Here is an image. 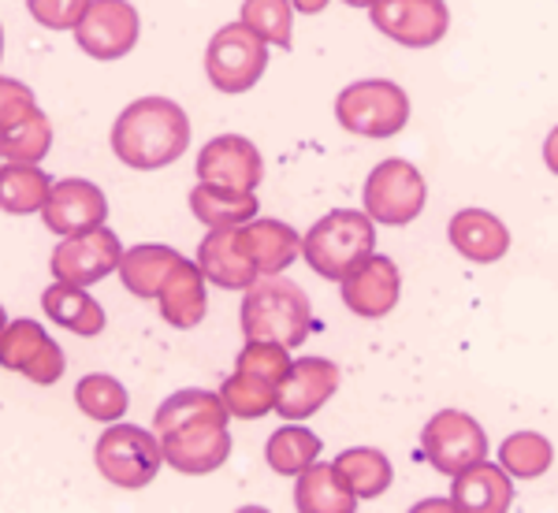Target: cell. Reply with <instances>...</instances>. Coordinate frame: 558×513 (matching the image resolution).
Returning <instances> with one entry per match:
<instances>
[{
	"instance_id": "cell-1",
	"label": "cell",
	"mask_w": 558,
	"mask_h": 513,
	"mask_svg": "<svg viewBox=\"0 0 558 513\" xmlns=\"http://www.w3.org/2000/svg\"><path fill=\"white\" fill-rule=\"evenodd\" d=\"M112 152L120 164L134 171H157L175 164L191 146V120L168 97H138L116 115L112 123Z\"/></svg>"
},
{
	"instance_id": "cell-2",
	"label": "cell",
	"mask_w": 558,
	"mask_h": 513,
	"mask_svg": "<svg viewBox=\"0 0 558 513\" xmlns=\"http://www.w3.org/2000/svg\"><path fill=\"white\" fill-rule=\"evenodd\" d=\"M239 320L246 339L283 342L287 350H294L313 331V302L291 279L260 276L254 286H246Z\"/></svg>"
},
{
	"instance_id": "cell-3",
	"label": "cell",
	"mask_w": 558,
	"mask_h": 513,
	"mask_svg": "<svg viewBox=\"0 0 558 513\" xmlns=\"http://www.w3.org/2000/svg\"><path fill=\"white\" fill-rule=\"evenodd\" d=\"M368 254H376V220L357 209H331L302 239L305 265L324 279H343Z\"/></svg>"
},
{
	"instance_id": "cell-4",
	"label": "cell",
	"mask_w": 558,
	"mask_h": 513,
	"mask_svg": "<svg viewBox=\"0 0 558 513\" xmlns=\"http://www.w3.org/2000/svg\"><path fill=\"white\" fill-rule=\"evenodd\" d=\"M336 120L357 138H395L410 123V94L391 78H357L336 97Z\"/></svg>"
},
{
	"instance_id": "cell-5",
	"label": "cell",
	"mask_w": 558,
	"mask_h": 513,
	"mask_svg": "<svg viewBox=\"0 0 558 513\" xmlns=\"http://www.w3.org/2000/svg\"><path fill=\"white\" fill-rule=\"evenodd\" d=\"M94 462L97 473L112 488L142 491L146 484L157 480L160 465H165V447H160V436H153V431H142L134 425H112L97 439Z\"/></svg>"
},
{
	"instance_id": "cell-6",
	"label": "cell",
	"mask_w": 558,
	"mask_h": 513,
	"mask_svg": "<svg viewBox=\"0 0 558 513\" xmlns=\"http://www.w3.org/2000/svg\"><path fill=\"white\" fill-rule=\"evenodd\" d=\"M268 68V41L257 38L246 23H228L213 34L205 49V75L220 94H246L260 83Z\"/></svg>"
},
{
	"instance_id": "cell-7",
	"label": "cell",
	"mask_w": 558,
	"mask_h": 513,
	"mask_svg": "<svg viewBox=\"0 0 558 513\" xmlns=\"http://www.w3.org/2000/svg\"><path fill=\"white\" fill-rule=\"evenodd\" d=\"M428 186L417 164L402 157L380 160L365 179V212L384 228H407L425 212Z\"/></svg>"
},
{
	"instance_id": "cell-8",
	"label": "cell",
	"mask_w": 558,
	"mask_h": 513,
	"mask_svg": "<svg viewBox=\"0 0 558 513\" xmlns=\"http://www.w3.org/2000/svg\"><path fill=\"white\" fill-rule=\"evenodd\" d=\"M421 454L436 473L454 476L488 457V436L462 410H439L421 431Z\"/></svg>"
},
{
	"instance_id": "cell-9",
	"label": "cell",
	"mask_w": 558,
	"mask_h": 513,
	"mask_svg": "<svg viewBox=\"0 0 558 513\" xmlns=\"http://www.w3.org/2000/svg\"><path fill=\"white\" fill-rule=\"evenodd\" d=\"M120 260H123V246L116 239V231L97 223V228H86L60 242L52 249L49 268L52 279H60V283L89 286V283H101L105 276L120 272Z\"/></svg>"
},
{
	"instance_id": "cell-10",
	"label": "cell",
	"mask_w": 558,
	"mask_h": 513,
	"mask_svg": "<svg viewBox=\"0 0 558 513\" xmlns=\"http://www.w3.org/2000/svg\"><path fill=\"white\" fill-rule=\"evenodd\" d=\"M373 26L407 49H428L439 45L451 30V8L447 0H376L368 8Z\"/></svg>"
},
{
	"instance_id": "cell-11",
	"label": "cell",
	"mask_w": 558,
	"mask_h": 513,
	"mask_svg": "<svg viewBox=\"0 0 558 513\" xmlns=\"http://www.w3.org/2000/svg\"><path fill=\"white\" fill-rule=\"evenodd\" d=\"M142 38V15L131 0H89L75 41L94 60H120Z\"/></svg>"
},
{
	"instance_id": "cell-12",
	"label": "cell",
	"mask_w": 558,
	"mask_h": 513,
	"mask_svg": "<svg viewBox=\"0 0 558 513\" xmlns=\"http://www.w3.org/2000/svg\"><path fill=\"white\" fill-rule=\"evenodd\" d=\"M160 447H165V465H172L175 473H216L231 457L228 417H205L191 420V425H179L160 436Z\"/></svg>"
},
{
	"instance_id": "cell-13",
	"label": "cell",
	"mask_w": 558,
	"mask_h": 513,
	"mask_svg": "<svg viewBox=\"0 0 558 513\" xmlns=\"http://www.w3.org/2000/svg\"><path fill=\"white\" fill-rule=\"evenodd\" d=\"M0 365L23 372L31 383H57L64 376V350L57 346L38 320H8L0 331Z\"/></svg>"
},
{
	"instance_id": "cell-14",
	"label": "cell",
	"mask_w": 558,
	"mask_h": 513,
	"mask_svg": "<svg viewBox=\"0 0 558 513\" xmlns=\"http://www.w3.org/2000/svg\"><path fill=\"white\" fill-rule=\"evenodd\" d=\"M339 283H343L347 309L362 320L387 317L402 298V272H399V265L384 254H368L362 265L350 268Z\"/></svg>"
},
{
	"instance_id": "cell-15",
	"label": "cell",
	"mask_w": 558,
	"mask_h": 513,
	"mask_svg": "<svg viewBox=\"0 0 558 513\" xmlns=\"http://www.w3.org/2000/svg\"><path fill=\"white\" fill-rule=\"evenodd\" d=\"M197 179L216 186H231V191H257L265 179V160L260 149L242 134H220L209 146H202L197 157Z\"/></svg>"
},
{
	"instance_id": "cell-16",
	"label": "cell",
	"mask_w": 558,
	"mask_h": 513,
	"mask_svg": "<svg viewBox=\"0 0 558 513\" xmlns=\"http://www.w3.org/2000/svg\"><path fill=\"white\" fill-rule=\"evenodd\" d=\"M339 391V365L328 357H299L276 391V413L283 420L313 417Z\"/></svg>"
},
{
	"instance_id": "cell-17",
	"label": "cell",
	"mask_w": 558,
	"mask_h": 513,
	"mask_svg": "<svg viewBox=\"0 0 558 513\" xmlns=\"http://www.w3.org/2000/svg\"><path fill=\"white\" fill-rule=\"evenodd\" d=\"M41 220L49 231L68 239V235H78V231L105 223L108 201H105L101 186L86 183V179H60V183H52L49 201H45V209H41Z\"/></svg>"
},
{
	"instance_id": "cell-18",
	"label": "cell",
	"mask_w": 558,
	"mask_h": 513,
	"mask_svg": "<svg viewBox=\"0 0 558 513\" xmlns=\"http://www.w3.org/2000/svg\"><path fill=\"white\" fill-rule=\"evenodd\" d=\"M197 265H202L205 279L223 286V291H246L260 279L257 265L239 242V228L209 231L202 239V246H197Z\"/></svg>"
},
{
	"instance_id": "cell-19",
	"label": "cell",
	"mask_w": 558,
	"mask_h": 513,
	"mask_svg": "<svg viewBox=\"0 0 558 513\" xmlns=\"http://www.w3.org/2000/svg\"><path fill=\"white\" fill-rule=\"evenodd\" d=\"M447 239L451 246L473 265H492V260H502L510 249V231L507 223L499 220L488 209H462L451 216L447 223Z\"/></svg>"
},
{
	"instance_id": "cell-20",
	"label": "cell",
	"mask_w": 558,
	"mask_h": 513,
	"mask_svg": "<svg viewBox=\"0 0 558 513\" xmlns=\"http://www.w3.org/2000/svg\"><path fill=\"white\" fill-rule=\"evenodd\" d=\"M205 272L197 260L179 257V265L168 272V279L160 283V317H165L172 328H197L205 320V309H209V298H205Z\"/></svg>"
},
{
	"instance_id": "cell-21",
	"label": "cell",
	"mask_w": 558,
	"mask_h": 513,
	"mask_svg": "<svg viewBox=\"0 0 558 513\" xmlns=\"http://www.w3.org/2000/svg\"><path fill=\"white\" fill-rule=\"evenodd\" d=\"M451 502L458 513H507L510 502H514V484H510V473L502 465L484 457V462L454 476Z\"/></svg>"
},
{
	"instance_id": "cell-22",
	"label": "cell",
	"mask_w": 558,
	"mask_h": 513,
	"mask_svg": "<svg viewBox=\"0 0 558 513\" xmlns=\"http://www.w3.org/2000/svg\"><path fill=\"white\" fill-rule=\"evenodd\" d=\"M239 242L260 276H283L302 257V239L283 220H250L239 228Z\"/></svg>"
},
{
	"instance_id": "cell-23",
	"label": "cell",
	"mask_w": 558,
	"mask_h": 513,
	"mask_svg": "<svg viewBox=\"0 0 558 513\" xmlns=\"http://www.w3.org/2000/svg\"><path fill=\"white\" fill-rule=\"evenodd\" d=\"M41 309L52 323L75 331V335H83V339H94L105 331V309L86 286L60 283L57 279V283L41 294Z\"/></svg>"
},
{
	"instance_id": "cell-24",
	"label": "cell",
	"mask_w": 558,
	"mask_h": 513,
	"mask_svg": "<svg viewBox=\"0 0 558 513\" xmlns=\"http://www.w3.org/2000/svg\"><path fill=\"white\" fill-rule=\"evenodd\" d=\"M191 212L205 223L209 231L223 228H242L257 216V194L254 191H231V186L202 183L191 191Z\"/></svg>"
},
{
	"instance_id": "cell-25",
	"label": "cell",
	"mask_w": 558,
	"mask_h": 513,
	"mask_svg": "<svg viewBox=\"0 0 558 513\" xmlns=\"http://www.w3.org/2000/svg\"><path fill=\"white\" fill-rule=\"evenodd\" d=\"M294 506L302 513H354L357 494L343 484V476L336 473V465L313 462L310 469L299 473V484H294Z\"/></svg>"
},
{
	"instance_id": "cell-26",
	"label": "cell",
	"mask_w": 558,
	"mask_h": 513,
	"mask_svg": "<svg viewBox=\"0 0 558 513\" xmlns=\"http://www.w3.org/2000/svg\"><path fill=\"white\" fill-rule=\"evenodd\" d=\"M179 265V254L172 246H160V242H142L134 249H123L120 260V279L134 298H157L160 283L168 279V272Z\"/></svg>"
},
{
	"instance_id": "cell-27",
	"label": "cell",
	"mask_w": 558,
	"mask_h": 513,
	"mask_svg": "<svg viewBox=\"0 0 558 513\" xmlns=\"http://www.w3.org/2000/svg\"><path fill=\"white\" fill-rule=\"evenodd\" d=\"M336 473L343 476V484L357 499H380L391 488L395 469L391 457L376 447H350L336 457Z\"/></svg>"
},
{
	"instance_id": "cell-28",
	"label": "cell",
	"mask_w": 558,
	"mask_h": 513,
	"mask_svg": "<svg viewBox=\"0 0 558 513\" xmlns=\"http://www.w3.org/2000/svg\"><path fill=\"white\" fill-rule=\"evenodd\" d=\"M52 179L45 175V168L38 164H0V209L12 216H31L41 212L45 201H49Z\"/></svg>"
},
{
	"instance_id": "cell-29",
	"label": "cell",
	"mask_w": 558,
	"mask_h": 513,
	"mask_svg": "<svg viewBox=\"0 0 558 513\" xmlns=\"http://www.w3.org/2000/svg\"><path fill=\"white\" fill-rule=\"evenodd\" d=\"M317 457H320V436H313L310 428L294 425V420L276 428L265 447V462L272 465V473L279 476H299L302 469H310Z\"/></svg>"
},
{
	"instance_id": "cell-30",
	"label": "cell",
	"mask_w": 558,
	"mask_h": 513,
	"mask_svg": "<svg viewBox=\"0 0 558 513\" xmlns=\"http://www.w3.org/2000/svg\"><path fill=\"white\" fill-rule=\"evenodd\" d=\"M551 462H555V447L539 431H514L499 447V465L510 476H518V480H536V476L551 469Z\"/></svg>"
},
{
	"instance_id": "cell-31",
	"label": "cell",
	"mask_w": 558,
	"mask_h": 513,
	"mask_svg": "<svg viewBox=\"0 0 558 513\" xmlns=\"http://www.w3.org/2000/svg\"><path fill=\"white\" fill-rule=\"evenodd\" d=\"M52 149V123L41 108H34L26 120L0 134V157L15 160V164H41Z\"/></svg>"
},
{
	"instance_id": "cell-32",
	"label": "cell",
	"mask_w": 558,
	"mask_h": 513,
	"mask_svg": "<svg viewBox=\"0 0 558 513\" xmlns=\"http://www.w3.org/2000/svg\"><path fill=\"white\" fill-rule=\"evenodd\" d=\"M276 391H279L276 383H268V380H260V376H254V372H242V368H235V372L223 380L220 399H223V406H228L231 417L257 420V417H265V413L276 410Z\"/></svg>"
},
{
	"instance_id": "cell-33",
	"label": "cell",
	"mask_w": 558,
	"mask_h": 513,
	"mask_svg": "<svg viewBox=\"0 0 558 513\" xmlns=\"http://www.w3.org/2000/svg\"><path fill=\"white\" fill-rule=\"evenodd\" d=\"M75 402H78V410H83L89 420H101V425H116V420H120L123 413H128L131 394H128V387H123L120 380H112V376L89 372L75 387Z\"/></svg>"
},
{
	"instance_id": "cell-34",
	"label": "cell",
	"mask_w": 558,
	"mask_h": 513,
	"mask_svg": "<svg viewBox=\"0 0 558 513\" xmlns=\"http://www.w3.org/2000/svg\"><path fill=\"white\" fill-rule=\"evenodd\" d=\"M205 417H231L228 406H223L220 391H175L172 399L160 402L157 417H153V428L157 436L172 431L179 425H191V420H205Z\"/></svg>"
},
{
	"instance_id": "cell-35",
	"label": "cell",
	"mask_w": 558,
	"mask_h": 513,
	"mask_svg": "<svg viewBox=\"0 0 558 513\" xmlns=\"http://www.w3.org/2000/svg\"><path fill=\"white\" fill-rule=\"evenodd\" d=\"M242 23L268 45L291 49L294 41V4L291 0H242Z\"/></svg>"
},
{
	"instance_id": "cell-36",
	"label": "cell",
	"mask_w": 558,
	"mask_h": 513,
	"mask_svg": "<svg viewBox=\"0 0 558 513\" xmlns=\"http://www.w3.org/2000/svg\"><path fill=\"white\" fill-rule=\"evenodd\" d=\"M291 354H287L283 342H265V339H246V346H242L239 362L235 368H242V372H254L260 376V380L268 383H283V376L291 372Z\"/></svg>"
},
{
	"instance_id": "cell-37",
	"label": "cell",
	"mask_w": 558,
	"mask_h": 513,
	"mask_svg": "<svg viewBox=\"0 0 558 513\" xmlns=\"http://www.w3.org/2000/svg\"><path fill=\"white\" fill-rule=\"evenodd\" d=\"M89 0H26V12L34 15V23H41L45 30H75L83 23Z\"/></svg>"
},
{
	"instance_id": "cell-38",
	"label": "cell",
	"mask_w": 558,
	"mask_h": 513,
	"mask_svg": "<svg viewBox=\"0 0 558 513\" xmlns=\"http://www.w3.org/2000/svg\"><path fill=\"white\" fill-rule=\"evenodd\" d=\"M34 108H38V101H34L31 86L0 75V134H4L8 127H15L20 120H26Z\"/></svg>"
},
{
	"instance_id": "cell-39",
	"label": "cell",
	"mask_w": 558,
	"mask_h": 513,
	"mask_svg": "<svg viewBox=\"0 0 558 513\" xmlns=\"http://www.w3.org/2000/svg\"><path fill=\"white\" fill-rule=\"evenodd\" d=\"M544 164L558 175V127L547 134V142H544Z\"/></svg>"
},
{
	"instance_id": "cell-40",
	"label": "cell",
	"mask_w": 558,
	"mask_h": 513,
	"mask_svg": "<svg viewBox=\"0 0 558 513\" xmlns=\"http://www.w3.org/2000/svg\"><path fill=\"white\" fill-rule=\"evenodd\" d=\"M291 4L299 15H320L324 8H328V0H291Z\"/></svg>"
},
{
	"instance_id": "cell-41",
	"label": "cell",
	"mask_w": 558,
	"mask_h": 513,
	"mask_svg": "<svg viewBox=\"0 0 558 513\" xmlns=\"http://www.w3.org/2000/svg\"><path fill=\"white\" fill-rule=\"evenodd\" d=\"M343 4H350V8H373L376 0H343Z\"/></svg>"
},
{
	"instance_id": "cell-42",
	"label": "cell",
	"mask_w": 558,
	"mask_h": 513,
	"mask_svg": "<svg viewBox=\"0 0 558 513\" xmlns=\"http://www.w3.org/2000/svg\"><path fill=\"white\" fill-rule=\"evenodd\" d=\"M4 323H8V313H4V305H0V331H4Z\"/></svg>"
},
{
	"instance_id": "cell-43",
	"label": "cell",
	"mask_w": 558,
	"mask_h": 513,
	"mask_svg": "<svg viewBox=\"0 0 558 513\" xmlns=\"http://www.w3.org/2000/svg\"><path fill=\"white\" fill-rule=\"evenodd\" d=\"M0 57H4V30H0Z\"/></svg>"
}]
</instances>
